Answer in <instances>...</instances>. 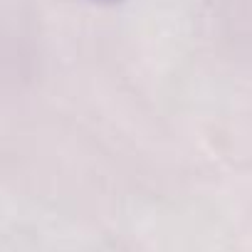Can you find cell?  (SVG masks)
<instances>
[{
  "mask_svg": "<svg viewBox=\"0 0 252 252\" xmlns=\"http://www.w3.org/2000/svg\"><path fill=\"white\" fill-rule=\"evenodd\" d=\"M94 3H116V0H94Z\"/></svg>",
  "mask_w": 252,
  "mask_h": 252,
  "instance_id": "6da1fadb",
  "label": "cell"
}]
</instances>
